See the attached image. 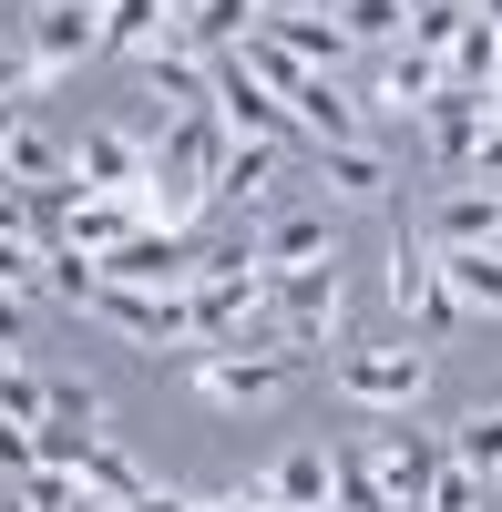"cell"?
<instances>
[{
  "instance_id": "cell-1",
  "label": "cell",
  "mask_w": 502,
  "mask_h": 512,
  "mask_svg": "<svg viewBox=\"0 0 502 512\" xmlns=\"http://www.w3.org/2000/svg\"><path fill=\"white\" fill-rule=\"evenodd\" d=\"M267 308H277V349L318 359L349 328V287H339V267H287V277H267Z\"/></svg>"
},
{
  "instance_id": "cell-2",
  "label": "cell",
  "mask_w": 502,
  "mask_h": 512,
  "mask_svg": "<svg viewBox=\"0 0 502 512\" xmlns=\"http://www.w3.org/2000/svg\"><path fill=\"white\" fill-rule=\"evenodd\" d=\"M82 318H103L113 338H134V349L144 359H195V308H185V297H144V287H93V308H82Z\"/></svg>"
},
{
  "instance_id": "cell-3",
  "label": "cell",
  "mask_w": 502,
  "mask_h": 512,
  "mask_svg": "<svg viewBox=\"0 0 502 512\" xmlns=\"http://www.w3.org/2000/svg\"><path fill=\"white\" fill-rule=\"evenodd\" d=\"M369 482H380V502L400 512V502H421L441 472H451V451H441V431H421V420H410V410H390L380 420V431H369Z\"/></svg>"
},
{
  "instance_id": "cell-4",
  "label": "cell",
  "mask_w": 502,
  "mask_h": 512,
  "mask_svg": "<svg viewBox=\"0 0 502 512\" xmlns=\"http://www.w3.org/2000/svg\"><path fill=\"white\" fill-rule=\"evenodd\" d=\"M195 267H205V246H195V236H164V226H134L123 246L93 256V277H103V287H144V297H185Z\"/></svg>"
},
{
  "instance_id": "cell-5",
  "label": "cell",
  "mask_w": 502,
  "mask_h": 512,
  "mask_svg": "<svg viewBox=\"0 0 502 512\" xmlns=\"http://www.w3.org/2000/svg\"><path fill=\"white\" fill-rule=\"evenodd\" d=\"M185 379H195L216 410H257V400H277L287 379H298V359H287V349H195Z\"/></svg>"
},
{
  "instance_id": "cell-6",
  "label": "cell",
  "mask_w": 502,
  "mask_h": 512,
  "mask_svg": "<svg viewBox=\"0 0 502 512\" xmlns=\"http://www.w3.org/2000/svg\"><path fill=\"white\" fill-rule=\"evenodd\" d=\"M103 52V11L93 0H31V41H21V62L41 72V93H52L62 72H82Z\"/></svg>"
},
{
  "instance_id": "cell-7",
  "label": "cell",
  "mask_w": 502,
  "mask_h": 512,
  "mask_svg": "<svg viewBox=\"0 0 502 512\" xmlns=\"http://www.w3.org/2000/svg\"><path fill=\"white\" fill-rule=\"evenodd\" d=\"M421 390H431L421 349H349L339 359V400H359V410H421Z\"/></svg>"
},
{
  "instance_id": "cell-8",
  "label": "cell",
  "mask_w": 502,
  "mask_h": 512,
  "mask_svg": "<svg viewBox=\"0 0 502 512\" xmlns=\"http://www.w3.org/2000/svg\"><path fill=\"white\" fill-rule=\"evenodd\" d=\"M277 103H287V123H298V134H308L318 154H328V144H369V113L339 93V72H298Z\"/></svg>"
},
{
  "instance_id": "cell-9",
  "label": "cell",
  "mask_w": 502,
  "mask_h": 512,
  "mask_svg": "<svg viewBox=\"0 0 502 512\" xmlns=\"http://www.w3.org/2000/svg\"><path fill=\"white\" fill-rule=\"evenodd\" d=\"M144 164H154V144H134V134H113V123H93V134L72 144V185H82V195H144Z\"/></svg>"
},
{
  "instance_id": "cell-10",
  "label": "cell",
  "mask_w": 502,
  "mask_h": 512,
  "mask_svg": "<svg viewBox=\"0 0 502 512\" xmlns=\"http://www.w3.org/2000/svg\"><path fill=\"white\" fill-rule=\"evenodd\" d=\"M277 175H287V144H226V154H216V205L277 216Z\"/></svg>"
},
{
  "instance_id": "cell-11",
  "label": "cell",
  "mask_w": 502,
  "mask_h": 512,
  "mask_svg": "<svg viewBox=\"0 0 502 512\" xmlns=\"http://www.w3.org/2000/svg\"><path fill=\"white\" fill-rule=\"evenodd\" d=\"M134 72H144V82H154V93L175 103V113H205V103H216V82H205V52H195L185 31H164L154 52H134Z\"/></svg>"
},
{
  "instance_id": "cell-12",
  "label": "cell",
  "mask_w": 502,
  "mask_h": 512,
  "mask_svg": "<svg viewBox=\"0 0 502 512\" xmlns=\"http://www.w3.org/2000/svg\"><path fill=\"white\" fill-rule=\"evenodd\" d=\"M431 93H441V62L400 41V52H380V72H369V103H359V113H400V123H421Z\"/></svg>"
},
{
  "instance_id": "cell-13",
  "label": "cell",
  "mask_w": 502,
  "mask_h": 512,
  "mask_svg": "<svg viewBox=\"0 0 502 512\" xmlns=\"http://www.w3.org/2000/svg\"><path fill=\"white\" fill-rule=\"evenodd\" d=\"M482 113H492V93H462V82H441V93L421 103V134H431V154L462 175L472 164V144H482Z\"/></svg>"
},
{
  "instance_id": "cell-14",
  "label": "cell",
  "mask_w": 502,
  "mask_h": 512,
  "mask_svg": "<svg viewBox=\"0 0 502 512\" xmlns=\"http://www.w3.org/2000/svg\"><path fill=\"white\" fill-rule=\"evenodd\" d=\"M431 267L462 297V318H502V246H431Z\"/></svg>"
},
{
  "instance_id": "cell-15",
  "label": "cell",
  "mask_w": 502,
  "mask_h": 512,
  "mask_svg": "<svg viewBox=\"0 0 502 512\" xmlns=\"http://www.w3.org/2000/svg\"><path fill=\"white\" fill-rule=\"evenodd\" d=\"M257 267L267 277H287V267H339V226H328V216H277L257 236Z\"/></svg>"
},
{
  "instance_id": "cell-16",
  "label": "cell",
  "mask_w": 502,
  "mask_h": 512,
  "mask_svg": "<svg viewBox=\"0 0 502 512\" xmlns=\"http://www.w3.org/2000/svg\"><path fill=\"white\" fill-rule=\"evenodd\" d=\"M431 246H502V195L492 185H451L431 205Z\"/></svg>"
},
{
  "instance_id": "cell-17",
  "label": "cell",
  "mask_w": 502,
  "mask_h": 512,
  "mask_svg": "<svg viewBox=\"0 0 502 512\" xmlns=\"http://www.w3.org/2000/svg\"><path fill=\"white\" fill-rule=\"evenodd\" d=\"M257 31L277 41V52H287V62H308V72H339V62L359 52V41H349L339 21H328V11H287V21H257Z\"/></svg>"
},
{
  "instance_id": "cell-18",
  "label": "cell",
  "mask_w": 502,
  "mask_h": 512,
  "mask_svg": "<svg viewBox=\"0 0 502 512\" xmlns=\"http://www.w3.org/2000/svg\"><path fill=\"white\" fill-rule=\"evenodd\" d=\"M0 175H11L21 195H41V185H72V144H52L41 123H11V144H0Z\"/></svg>"
},
{
  "instance_id": "cell-19",
  "label": "cell",
  "mask_w": 502,
  "mask_h": 512,
  "mask_svg": "<svg viewBox=\"0 0 502 512\" xmlns=\"http://www.w3.org/2000/svg\"><path fill=\"white\" fill-rule=\"evenodd\" d=\"M318 164H328V195H349V205H380L390 195V154L380 144H328Z\"/></svg>"
},
{
  "instance_id": "cell-20",
  "label": "cell",
  "mask_w": 502,
  "mask_h": 512,
  "mask_svg": "<svg viewBox=\"0 0 502 512\" xmlns=\"http://www.w3.org/2000/svg\"><path fill=\"white\" fill-rule=\"evenodd\" d=\"M441 451H451V472H472L482 492L502 482V410H472L462 431H441Z\"/></svg>"
},
{
  "instance_id": "cell-21",
  "label": "cell",
  "mask_w": 502,
  "mask_h": 512,
  "mask_svg": "<svg viewBox=\"0 0 502 512\" xmlns=\"http://www.w3.org/2000/svg\"><path fill=\"white\" fill-rule=\"evenodd\" d=\"M72 482L93 492V502H134V492H144V461L123 451V441H93V451L72 461Z\"/></svg>"
},
{
  "instance_id": "cell-22",
  "label": "cell",
  "mask_w": 502,
  "mask_h": 512,
  "mask_svg": "<svg viewBox=\"0 0 502 512\" xmlns=\"http://www.w3.org/2000/svg\"><path fill=\"white\" fill-rule=\"evenodd\" d=\"M164 31H175V21H164V0H103V52L134 62V52H154Z\"/></svg>"
},
{
  "instance_id": "cell-23",
  "label": "cell",
  "mask_w": 502,
  "mask_h": 512,
  "mask_svg": "<svg viewBox=\"0 0 502 512\" xmlns=\"http://www.w3.org/2000/svg\"><path fill=\"white\" fill-rule=\"evenodd\" d=\"M267 492H277V512H328V451H287Z\"/></svg>"
},
{
  "instance_id": "cell-24",
  "label": "cell",
  "mask_w": 502,
  "mask_h": 512,
  "mask_svg": "<svg viewBox=\"0 0 502 512\" xmlns=\"http://www.w3.org/2000/svg\"><path fill=\"white\" fill-rule=\"evenodd\" d=\"M431 277H441V267H431V236H410V226H400V236H390V308L410 318V308L431 297Z\"/></svg>"
},
{
  "instance_id": "cell-25",
  "label": "cell",
  "mask_w": 502,
  "mask_h": 512,
  "mask_svg": "<svg viewBox=\"0 0 502 512\" xmlns=\"http://www.w3.org/2000/svg\"><path fill=\"white\" fill-rule=\"evenodd\" d=\"M339 31H349V41H369V52H400V41H410V0H349Z\"/></svg>"
},
{
  "instance_id": "cell-26",
  "label": "cell",
  "mask_w": 502,
  "mask_h": 512,
  "mask_svg": "<svg viewBox=\"0 0 502 512\" xmlns=\"http://www.w3.org/2000/svg\"><path fill=\"white\" fill-rule=\"evenodd\" d=\"M462 21H472V0H421V11H410V52L451 62V41H462Z\"/></svg>"
},
{
  "instance_id": "cell-27",
  "label": "cell",
  "mask_w": 502,
  "mask_h": 512,
  "mask_svg": "<svg viewBox=\"0 0 502 512\" xmlns=\"http://www.w3.org/2000/svg\"><path fill=\"white\" fill-rule=\"evenodd\" d=\"M41 420H62V431H93V420H103V400L82 390V379H41ZM93 441H103V431H93Z\"/></svg>"
},
{
  "instance_id": "cell-28",
  "label": "cell",
  "mask_w": 502,
  "mask_h": 512,
  "mask_svg": "<svg viewBox=\"0 0 502 512\" xmlns=\"http://www.w3.org/2000/svg\"><path fill=\"white\" fill-rule=\"evenodd\" d=\"M41 277H52V267H41V246H31V236H0V287H11V297H31Z\"/></svg>"
},
{
  "instance_id": "cell-29",
  "label": "cell",
  "mask_w": 502,
  "mask_h": 512,
  "mask_svg": "<svg viewBox=\"0 0 502 512\" xmlns=\"http://www.w3.org/2000/svg\"><path fill=\"white\" fill-rule=\"evenodd\" d=\"M472 502H492V492H482L472 472H441V482L421 492V512H472Z\"/></svg>"
},
{
  "instance_id": "cell-30",
  "label": "cell",
  "mask_w": 502,
  "mask_h": 512,
  "mask_svg": "<svg viewBox=\"0 0 502 512\" xmlns=\"http://www.w3.org/2000/svg\"><path fill=\"white\" fill-rule=\"evenodd\" d=\"M410 318H421V338H451V328H462V297H451V287L431 277V297H421V308H410Z\"/></svg>"
},
{
  "instance_id": "cell-31",
  "label": "cell",
  "mask_w": 502,
  "mask_h": 512,
  "mask_svg": "<svg viewBox=\"0 0 502 512\" xmlns=\"http://www.w3.org/2000/svg\"><path fill=\"white\" fill-rule=\"evenodd\" d=\"M462 175H472V185H502V123H482V144H472Z\"/></svg>"
},
{
  "instance_id": "cell-32",
  "label": "cell",
  "mask_w": 502,
  "mask_h": 512,
  "mask_svg": "<svg viewBox=\"0 0 502 512\" xmlns=\"http://www.w3.org/2000/svg\"><path fill=\"white\" fill-rule=\"evenodd\" d=\"M113 512H195V502H185V492H164V482H144L134 502H113Z\"/></svg>"
},
{
  "instance_id": "cell-33",
  "label": "cell",
  "mask_w": 502,
  "mask_h": 512,
  "mask_svg": "<svg viewBox=\"0 0 502 512\" xmlns=\"http://www.w3.org/2000/svg\"><path fill=\"white\" fill-rule=\"evenodd\" d=\"M195 11H205V0H164V21H175V31H185V21H195Z\"/></svg>"
},
{
  "instance_id": "cell-34",
  "label": "cell",
  "mask_w": 502,
  "mask_h": 512,
  "mask_svg": "<svg viewBox=\"0 0 502 512\" xmlns=\"http://www.w3.org/2000/svg\"><path fill=\"white\" fill-rule=\"evenodd\" d=\"M62 512H113V502H93V492H82V482H72V502H62Z\"/></svg>"
},
{
  "instance_id": "cell-35",
  "label": "cell",
  "mask_w": 502,
  "mask_h": 512,
  "mask_svg": "<svg viewBox=\"0 0 502 512\" xmlns=\"http://www.w3.org/2000/svg\"><path fill=\"white\" fill-rule=\"evenodd\" d=\"M11 123H21V103H0V144H11Z\"/></svg>"
},
{
  "instance_id": "cell-36",
  "label": "cell",
  "mask_w": 502,
  "mask_h": 512,
  "mask_svg": "<svg viewBox=\"0 0 502 512\" xmlns=\"http://www.w3.org/2000/svg\"><path fill=\"white\" fill-rule=\"evenodd\" d=\"M287 11H308V0H267V21H287Z\"/></svg>"
},
{
  "instance_id": "cell-37",
  "label": "cell",
  "mask_w": 502,
  "mask_h": 512,
  "mask_svg": "<svg viewBox=\"0 0 502 512\" xmlns=\"http://www.w3.org/2000/svg\"><path fill=\"white\" fill-rule=\"evenodd\" d=\"M472 11H482V21H492V31H502V0H472Z\"/></svg>"
},
{
  "instance_id": "cell-38",
  "label": "cell",
  "mask_w": 502,
  "mask_h": 512,
  "mask_svg": "<svg viewBox=\"0 0 502 512\" xmlns=\"http://www.w3.org/2000/svg\"><path fill=\"white\" fill-rule=\"evenodd\" d=\"M308 11H328V21H339V11H349V0H308Z\"/></svg>"
},
{
  "instance_id": "cell-39",
  "label": "cell",
  "mask_w": 502,
  "mask_h": 512,
  "mask_svg": "<svg viewBox=\"0 0 502 512\" xmlns=\"http://www.w3.org/2000/svg\"><path fill=\"white\" fill-rule=\"evenodd\" d=\"M492 93H502V62H492Z\"/></svg>"
},
{
  "instance_id": "cell-40",
  "label": "cell",
  "mask_w": 502,
  "mask_h": 512,
  "mask_svg": "<svg viewBox=\"0 0 502 512\" xmlns=\"http://www.w3.org/2000/svg\"><path fill=\"white\" fill-rule=\"evenodd\" d=\"M0 512H21V492H11V502H0Z\"/></svg>"
},
{
  "instance_id": "cell-41",
  "label": "cell",
  "mask_w": 502,
  "mask_h": 512,
  "mask_svg": "<svg viewBox=\"0 0 502 512\" xmlns=\"http://www.w3.org/2000/svg\"><path fill=\"white\" fill-rule=\"evenodd\" d=\"M472 512H502V502H472Z\"/></svg>"
},
{
  "instance_id": "cell-42",
  "label": "cell",
  "mask_w": 502,
  "mask_h": 512,
  "mask_svg": "<svg viewBox=\"0 0 502 512\" xmlns=\"http://www.w3.org/2000/svg\"><path fill=\"white\" fill-rule=\"evenodd\" d=\"M492 502H502V482H492Z\"/></svg>"
},
{
  "instance_id": "cell-43",
  "label": "cell",
  "mask_w": 502,
  "mask_h": 512,
  "mask_svg": "<svg viewBox=\"0 0 502 512\" xmlns=\"http://www.w3.org/2000/svg\"><path fill=\"white\" fill-rule=\"evenodd\" d=\"M410 11H421V0H410Z\"/></svg>"
},
{
  "instance_id": "cell-44",
  "label": "cell",
  "mask_w": 502,
  "mask_h": 512,
  "mask_svg": "<svg viewBox=\"0 0 502 512\" xmlns=\"http://www.w3.org/2000/svg\"><path fill=\"white\" fill-rule=\"evenodd\" d=\"M93 11H103V0H93Z\"/></svg>"
}]
</instances>
